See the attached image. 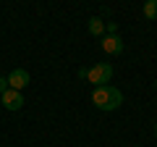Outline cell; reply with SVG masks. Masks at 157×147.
Here are the masks:
<instances>
[{
    "mask_svg": "<svg viewBox=\"0 0 157 147\" xmlns=\"http://www.w3.org/2000/svg\"><path fill=\"white\" fill-rule=\"evenodd\" d=\"M92 105L110 113V110H118V108L123 105V92L118 89L113 84H102V87H94L92 89Z\"/></svg>",
    "mask_w": 157,
    "mask_h": 147,
    "instance_id": "obj_1",
    "label": "cell"
},
{
    "mask_svg": "<svg viewBox=\"0 0 157 147\" xmlns=\"http://www.w3.org/2000/svg\"><path fill=\"white\" fill-rule=\"evenodd\" d=\"M86 79H89L92 84H97V87L110 84V79H113V66H110V63H97V66H92L89 71H86Z\"/></svg>",
    "mask_w": 157,
    "mask_h": 147,
    "instance_id": "obj_2",
    "label": "cell"
},
{
    "mask_svg": "<svg viewBox=\"0 0 157 147\" xmlns=\"http://www.w3.org/2000/svg\"><path fill=\"white\" fill-rule=\"evenodd\" d=\"M0 100H3V105H6V110H21V105H24V95L16 92V89H11V87L0 95Z\"/></svg>",
    "mask_w": 157,
    "mask_h": 147,
    "instance_id": "obj_3",
    "label": "cell"
},
{
    "mask_svg": "<svg viewBox=\"0 0 157 147\" xmlns=\"http://www.w3.org/2000/svg\"><path fill=\"white\" fill-rule=\"evenodd\" d=\"M26 84H29V71H24V68H13V71L8 74V87H11V89L21 92Z\"/></svg>",
    "mask_w": 157,
    "mask_h": 147,
    "instance_id": "obj_4",
    "label": "cell"
},
{
    "mask_svg": "<svg viewBox=\"0 0 157 147\" xmlns=\"http://www.w3.org/2000/svg\"><path fill=\"white\" fill-rule=\"evenodd\" d=\"M102 50L107 55H121L123 53V40L118 37V34H105L102 37Z\"/></svg>",
    "mask_w": 157,
    "mask_h": 147,
    "instance_id": "obj_5",
    "label": "cell"
},
{
    "mask_svg": "<svg viewBox=\"0 0 157 147\" xmlns=\"http://www.w3.org/2000/svg\"><path fill=\"white\" fill-rule=\"evenodd\" d=\"M89 34H94V37H105V21H102L100 16L89 18Z\"/></svg>",
    "mask_w": 157,
    "mask_h": 147,
    "instance_id": "obj_6",
    "label": "cell"
},
{
    "mask_svg": "<svg viewBox=\"0 0 157 147\" xmlns=\"http://www.w3.org/2000/svg\"><path fill=\"white\" fill-rule=\"evenodd\" d=\"M141 13H144L149 21H155V18H157V0H147L144 8H141Z\"/></svg>",
    "mask_w": 157,
    "mask_h": 147,
    "instance_id": "obj_7",
    "label": "cell"
},
{
    "mask_svg": "<svg viewBox=\"0 0 157 147\" xmlns=\"http://www.w3.org/2000/svg\"><path fill=\"white\" fill-rule=\"evenodd\" d=\"M115 32H118L115 21H107V24H105V34H115Z\"/></svg>",
    "mask_w": 157,
    "mask_h": 147,
    "instance_id": "obj_8",
    "label": "cell"
},
{
    "mask_svg": "<svg viewBox=\"0 0 157 147\" xmlns=\"http://www.w3.org/2000/svg\"><path fill=\"white\" fill-rule=\"evenodd\" d=\"M6 89H8V79H6V76H0V95H3Z\"/></svg>",
    "mask_w": 157,
    "mask_h": 147,
    "instance_id": "obj_9",
    "label": "cell"
},
{
    "mask_svg": "<svg viewBox=\"0 0 157 147\" xmlns=\"http://www.w3.org/2000/svg\"><path fill=\"white\" fill-rule=\"evenodd\" d=\"M155 134H157V124H155Z\"/></svg>",
    "mask_w": 157,
    "mask_h": 147,
    "instance_id": "obj_10",
    "label": "cell"
},
{
    "mask_svg": "<svg viewBox=\"0 0 157 147\" xmlns=\"http://www.w3.org/2000/svg\"><path fill=\"white\" fill-rule=\"evenodd\" d=\"M155 89H157V84H155Z\"/></svg>",
    "mask_w": 157,
    "mask_h": 147,
    "instance_id": "obj_11",
    "label": "cell"
}]
</instances>
